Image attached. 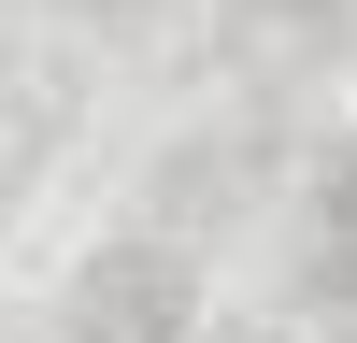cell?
<instances>
[{"label":"cell","instance_id":"6da1fadb","mask_svg":"<svg viewBox=\"0 0 357 343\" xmlns=\"http://www.w3.org/2000/svg\"><path fill=\"white\" fill-rule=\"evenodd\" d=\"M57 329L72 343H186L200 329V272H186V243H100L72 272V300H57Z\"/></svg>","mask_w":357,"mask_h":343},{"label":"cell","instance_id":"7a4b0ae2","mask_svg":"<svg viewBox=\"0 0 357 343\" xmlns=\"http://www.w3.org/2000/svg\"><path fill=\"white\" fill-rule=\"evenodd\" d=\"M314 300H357V158H329L314 186Z\"/></svg>","mask_w":357,"mask_h":343}]
</instances>
